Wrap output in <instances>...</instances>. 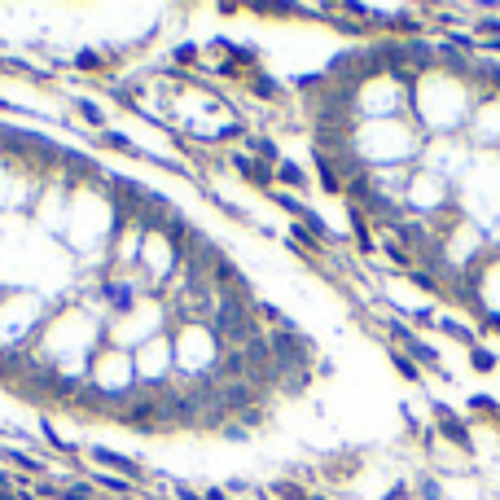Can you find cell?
I'll use <instances>...</instances> for the list:
<instances>
[{
	"instance_id": "6da1fadb",
	"label": "cell",
	"mask_w": 500,
	"mask_h": 500,
	"mask_svg": "<svg viewBox=\"0 0 500 500\" xmlns=\"http://www.w3.org/2000/svg\"><path fill=\"white\" fill-rule=\"evenodd\" d=\"M435 417H439V430H443V435L452 439L457 447H470V430H465L457 417H452V408H447V404H435Z\"/></svg>"
},
{
	"instance_id": "7a4b0ae2",
	"label": "cell",
	"mask_w": 500,
	"mask_h": 500,
	"mask_svg": "<svg viewBox=\"0 0 500 500\" xmlns=\"http://www.w3.org/2000/svg\"><path fill=\"white\" fill-rule=\"evenodd\" d=\"M232 162H237V172H242L246 180H255V185H272V176H277V167H268V162L259 167L255 158H246V154H237Z\"/></svg>"
},
{
	"instance_id": "3957f363",
	"label": "cell",
	"mask_w": 500,
	"mask_h": 500,
	"mask_svg": "<svg viewBox=\"0 0 500 500\" xmlns=\"http://www.w3.org/2000/svg\"><path fill=\"white\" fill-rule=\"evenodd\" d=\"M92 461H97V465H114L119 474H137V478H141V465H137V461H127V457H119V452H106V447H97Z\"/></svg>"
},
{
	"instance_id": "277c9868",
	"label": "cell",
	"mask_w": 500,
	"mask_h": 500,
	"mask_svg": "<svg viewBox=\"0 0 500 500\" xmlns=\"http://www.w3.org/2000/svg\"><path fill=\"white\" fill-rule=\"evenodd\" d=\"M404 347H408V352H412L417 360H422V364H430V369H439V352H435V347H426L422 338H408Z\"/></svg>"
},
{
	"instance_id": "5b68a950",
	"label": "cell",
	"mask_w": 500,
	"mask_h": 500,
	"mask_svg": "<svg viewBox=\"0 0 500 500\" xmlns=\"http://www.w3.org/2000/svg\"><path fill=\"white\" fill-rule=\"evenodd\" d=\"M470 360H474V369H482V373L496 369V356L487 352V347H470Z\"/></svg>"
},
{
	"instance_id": "8992f818",
	"label": "cell",
	"mask_w": 500,
	"mask_h": 500,
	"mask_svg": "<svg viewBox=\"0 0 500 500\" xmlns=\"http://www.w3.org/2000/svg\"><path fill=\"white\" fill-rule=\"evenodd\" d=\"M408 277H412V286H417V290H426V294H439V277H430V272H417V268H412Z\"/></svg>"
},
{
	"instance_id": "52a82bcc",
	"label": "cell",
	"mask_w": 500,
	"mask_h": 500,
	"mask_svg": "<svg viewBox=\"0 0 500 500\" xmlns=\"http://www.w3.org/2000/svg\"><path fill=\"white\" fill-rule=\"evenodd\" d=\"M391 360H395V369H399V377H408V382H417L422 373H417V364L408 360V356H399V352H391Z\"/></svg>"
},
{
	"instance_id": "ba28073f",
	"label": "cell",
	"mask_w": 500,
	"mask_h": 500,
	"mask_svg": "<svg viewBox=\"0 0 500 500\" xmlns=\"http://www.w3.org/2000/svg\"><path fill=\"white\" fill-rule=\"evenodd\" d=\"M387 255H391V263H399V268H412V255L399 242H387Z\"/></svg>"
},
{
	"instance_id": "9c48e42d",
	"label": "cell",
	"mask_w": 500,
	"mask_h": 500,
	"mask_svg": "<svg viewBox=\"0 0 500 500\" xmlns=\"http://www.w3.org/2000/svg\"><path fill=\"white\" fill-rule=\"evenodd\" d=\"M281 500H307V492L303 487H298V482H277V487H272Z\"/></svg>"
},
{
	"instance_id": "30bf717a",
	"label": "cell",
	"mask_w": 500,
	"mask_h": 500,
	"mask_svg": "<svg viewBox=\"0 0 500 500\" xmlns=\"http://www.w3.org/2000/svg\"><path fill=\"white\" fill-rule=\"evenodd\" d=\"M277 176L286 180V185H294V189L303 185V172H298V167H290V162H281V167H277Z\"/></svg>"
},
{
	"instance_id": "8fae6325",
	"label": "cell",
	"mask_w": 500,
	"mask_h": 500,
	"mask_svg": "<svg viewBox=\"0 0 500 500\" xmlns=\"http://www.w3.org/2000/svg\"><path fill=\"white\" fill-rule=\"evenodd\" d=\"M439 325H443L447 333H457V338H461V342H470V347H474V333H470V329H465V325H457V321H439Z\"/></svg>"
},
{
	"instance_id": "7c38bea8",
	"label": "cell",
	"mask_w": 500,
	"mask_h": 500,
	"mask_svg": "<svg viewBox=\"0 0 500 500\" xmlns=\"http://www.w3.org/2000/svg\"><path fill=\"white\" fill-rule=\"evenodd\" d=\"M79 66H83V71H97V66H102V57H97L92 48H83V53H79Z\"/></svg>"
},
{
	"instance_id": "4fadbf2b",
	"label": "cell",
	"mask_w": 500,
	"mask_h": 500,
	"mask_svg": "<svg viewBox=\"0 0 500 500\" xmlns=\"http://www.w3.org/2000/svg\"><path fill=\"white\" fill-rule=\"evenodd\" d=\"M470 408H482V412H496V399H492V395H474V399H470Z\"/></svg>"
},
{
	"instance_id": "5bb4252c",
	"label": "cell",
	"mask_w": 500,
	"mask_h": 500,
	"mask_svg": "<svg viewBox=\"0 0 500 500\" xmlns=\"http://www.w3.org/2000/svg\"><path fill=\"white\" fill-rule=\"evenodd\" d=\"M250 145H255L263 158H277V145H272V141H263V137H259V141H250Z\"/></svg>"
},
{
	"instance_id": "9a60e30c",
	"label": "cell",
	"mask_w": 500,
	"mask_h": 500,
	"mask_svg": "<svg viewBox=\"0 0 500 500\" xmlns=\"http://www.w3.org/2000/svg\"><path fill=\"white\" fill-rule=\"evenodd\" d=\"M255 88H259V97H277V83L272 79H255Z\"/></svg>"
},
{
	"instance_id": "2e32d148",
	"label": "cell",
	"mask_w": 500,
	"mask_h": 500,
	"mask_svg": "<svg viewBox=\"0 0 500 500\" xmlns=\"http://www.w3.org/2000/svg\"><path fill=\"white\" fill-rule=\"evenodd\" d=\"M422 496H426V500H439L443 492H439V482H422Z\"/></svg>"
},
{
	"instance_id": "e0dca14e",
	"label": "cell",
	"mask_w": 500,
	"mask_h": 500,
	"mask_svg": "<svg viewBox=\"0 0 500 500\" xmlns=\"http://www.w3.org/2000/svg\"><path fill=\"white\" fill-rule=\"evenodd\" d=\"M307 500H325V496H307Z\"/></svg>"
}]
</instances>
